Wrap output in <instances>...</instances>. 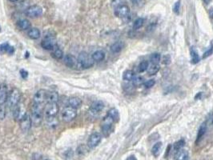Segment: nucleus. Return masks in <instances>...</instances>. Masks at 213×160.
I'll return each mask as SVG.
<instances>
[{
    "label": "nucleus",
    "instance_id": "f257e3e1",
    "mask_svg": "<svg viewBox=\"0 0 213 160\" xmlns=\"http://www.w3.org/2000/svg\"><path fill=\"white\" fill-rule=\"evenodd\" d=\"M44 107L43 104H36L33 103L31 107V112H30V117L32 120V124L35 127L41 125L43 120L44 115Z\"/></svg>",
    "mask_w": 213,
    "mask_h": 160
},
{
    "label": "nucleus",
    "instance_id": "f03ea898",
    "mask_svg": "<svg viewBox=\"0 0 213 160\" xmlns=\"http://www.w3.org/2000/svg\"><path fill=\"white\" fill-rule=\"evenodd\" d=\"M77 60H78L79 65L84 69H89L92 67L95 63V61L93 60L92 57L89 55L85 51H82L79 53Z\"/></svg>",
    "mask_w": 213,
    "mask_h": 160
},
{
    "label": "nucleus",
    "instance_id": "7ed1b4c3",
    "mask_svg": "<svg viewBox=\"0 0 213 160\" xmlns=\"http://www.w3.org/2000/svg\"><path fill=\"white\" fill-rule=\"evenodd\" d=\"M20 99H21V93L19 89L14 88L8 95V98H7L8 106L13 109L14 107H16L17 105L19 104Z\"/></svg>",
    "mask_w": 213,
    "mask_h": 160
},
{
    "label": "nucleus",
    "instance_id": "20e7f679",
    "mask_svg": "<svg viewBox=\"0 0 213 160\" xmlns=\"http://www.w3.org/2000/svg\"><path fill=\"white\" fill-rule=\"evenodd\" d=\"M62 119L64 121L65 123H70L76 118L77 116V112L76 109H74L72 107H65L64 109L62 111Z\"/></svg>",
    "mask_w": 213,
    "mask_h": 160
},
{
    "label": "nucleus",
    "instance_id": "39448f33",
    "mask_svg": "<svg viewBox=\"0 0 213 160\" xmlns=\"http://www.w3.org/2000/svg\"><path fill=\"white\" fill-rule=\"evenodd\" d=\"M59 111L58 103L56 102H47L44 107V115L45 117H53L56 116Z\"/></svg>",
    "mask_w": 213,
    "mask_h": 160
},
{
    "label": "nucleus",
    "instance_id": "423d86ee",
    "mask_svg": "<svg viewBox=\"0 0 213 160\" xmlns=\"http://www.w3.org/2000/svg\"><path fill=\"white\" fill-rule=\"evenodd\" d=\"M114 123H115V122H114L113 119H112L110 116L107 115L103 118L101 128H102V132L104 136H108V135H110L111 127H112V124H113Z\"/></svg>",
    "mask_w": 213,
    "mask_h": 160
},
{
    "label": "nucleus",
    "instance_id": "0eeeda50",
    "mask_svg": "<svg viewBox=\"0 0 213 160\" xmlns=\"http://www.w3.org/2000/svg\"><path fill=\"white\" fill-rule=\"evenodd\" d=\"M43 14V8L39 5H32L27 8L26 15L30 18H37Z\"/></svg>",
    "mask_w": 213,
    "mask_h": 160
},
{
    "label": "nucleus",
    "instance_id": "6e6552de",
    "mask_svg": "<svg viewBox=\"0 0 213 160\" xmlns=\"http://www.w3.org/2000/svg\"><path fill=\"white\" fill-rule=\"evenodd\" d=\"M102 140V135L99 132H94L90 135L87 141V146L89 148H95L100 143Z\"/></svg>",
    "mask_w": 213,
    "mask_h": 160
},
{
    "label": "nucleus",
    "instance_id": "1a4fd4ad",
    "mask_svg": "<svg viewBox=\"0 0 213 160\" xmlns=\"http://www.w3.org/2000/svg\"><path fill=\"white\" fill-rule=\"evenodd\" d=\"M32 125L31 117H30V115H29L28 113H27L25 116L19 121V127H20V129L23 130V132H27Z\"/></svg>",
    "mask_w": 213,
    "mask_h": 160
},
{
    "label": "nucleus",
    "instance_id": "9d476101",
    "mask_svg": "<svg viewBox=\"0 0 213 160\" xmlns=\"http://www.w3.org/2000/svg\"><path fill=\"white\" fill-rule=\"evenodd\" d=\"M115 11V14L120 19H126L129 16L130 8L127 4L121 5L119 7H116Z\"/></svg>",
    "mask_w": 213,
    "mask_h": 160
},
{
    "label": "nucleus",
    "instance_id": "9b49d317",
    "mask_svg": "<svg viewBox=\"0 0 213 160\" xmlns=\"http://www.w3.org/2000/svg\"><path fill=\"white\" fill-rule=\"evenodd\" d=\"M26 114H27V111H26L25 108L20 103H19L16 107L13 108V117L15 121L19 122L25 116Z\"/></svg>",
    "mask_w": 213,
    "mask_h": 160
},
{
    "label": "nucleus",
    "instance_id": "f8f14e48",
    "mask_svg": "<svg viewBox=\"0 0 213 160\" xmlns=\"http://www.w3.org/2000/svg\"><path fill=\"white\" fill-rule=\"evenodd\" d=\"M47 92L43 89H40L35 93L33 98V102L36 104H43V102L46 101Z\"/></svg>",
    "mask_w": 213,
    "mask_h": 160
},
{
    "label": "nucleus",
    "instance_id": "ddd939ff",
    "mask_svg": "<svg viewBox=\"0 0 213 160\" xmlns=\"http://www.w3.org/2000/svg\"><path fill=\"white\" fill-rule=\"evenodd\" d=\"M63 63L67 67L69 68H75L77 65L79 64L76 58L72 55H66L63 57Z\"/></svg>",
    "mask_w": 213,
    "mask_h": 160
},
{
    "label": "nucleus",
    "instance_id": "4468645a",
    "mask_svg": "<svg viewBox=\"0 0 213 160\" xmlns=\"http://www.w3.org/2000/svg\"><path fill=\"white\" fill-rule=\"evenodd\" d=\"M104 108V103L100 100H97L91 103L90 107V111L94 115L99 114L100 112L102 111L103 110Z\"/></svg>",
    "mask_w": 213,
    "mask_h": 160
},
{
    "label": "nucleus",
    "instance_id": "2eb2a0df",
    "mask_svg": "<svg viewBox=\"0 0 213 160\" xmlns=\"http://www.w3.org/2000/svg\"><path fill=\"white\" fill-rule=\"evenodd\" d=\"M41 46L43 49L46 51H52L56 46V41L51 37H46L45 39H43L41 42Z\"/></svg>",
    "mask_w": 213,
    "mask_h": 160
},
{
    "label": "nucleus",
    "instance_id": "dca6fc26",
    "mask_svg": "<svg viewBox=\"0 0 213 160\" xmlns=\"http://www.w3.org/2000/svg\"><path fill=\"white\" fill-rule=\"evenodd\" d=\"M82 100L79 97H72L67 100V107H72L74 109H77L81 107Z\"/></svg>",
    "mask_w": 213,
    "mask_h": 160
},
{
    "label": "nucleus",
    "instance_id": "f3484780",
    "mask_svg": "<svg viewBox=\"0 0 213 160\" xmlns=\"http://www.w3.org/2000/svg\"><path fill=\"white\" fill-rule=\"evenodd\" d=\"M46 125L48 127L51 129H55L59 126V120L58 118H56V116H53V117H46Z\"/></svg>",
    "mask_w": 213,
    "mask_h": 160
},
{
    "label": "nucleus",
    "instance_id": "a211bd4d",
    "mask_svg": "<svg viewBox=\"0 0 213 160\" xmlns=\"http://www.w3.org/2000/svg\"><path fill=\"white\" fill-rule=\"evenodd\" d=\"M8 98V91L6 86H2L0 87V106L4 105Z\"/></svg>",
    "mask_w": 213,
    "mask_h": 160
},
{
    "label": "nucleus",
    "instance_id": "6ab92c4d",
    "mask_svg": "<svg viewBox=\"0 0 213 160\" xmlns=\"http://www.w3.org/2000/svg\"><path fill=\"white\" fill-rule=\"evenodd\" d=\"M17 25L19 29L22 30H27L28 29H30V27H31L30 21L27 19H22L19 20L17 23Z\"/></svg>",
    "mask_w": 213,
    "mask_h": 160
},
{
    "label": "nucleus",
    "instance_id": "aec40b11",
    "mask_svg": "<svg viewBox=\"0 0 213 160\" xmlns=\"http://www.w3.org/2000/svg\"><path fill=\"white\" fill-rule=\"evenodd\" d=\"M27 35L28 37L31 39H40V35H41V32H40V30L38 28L33 27L29 29L27 32Z\"/></svg>",
    "mask_w": 213,
    "mask_h": 160
},
{
    "label": "nucleus",
    "instance_id": "412c9836",
    "mask_svg": "<svg viewBox=\"0 0 213 160\" xmlns=\"http://www.w3.org/2000/svg\"><path fill=\"white\" fill-rule=\"evenodd\" d=\"M59 99V95L57 91H50L47 93V95H46L47 102H56L57 103Z\"/></svg>",
    "mask_w": 213,
    "mask_h": 160
},
{
    "label": "nucleus",
    "instance_id": "4be33fe9",
    "mask_svg": "<svg viewBox=\"0 0 213 160\" xmlns=\"http://www.w3.org/2000/svg\"><path fill=\"white\" fill-rule=\"evenodd\" d=\"M188 157V152L184 149H180L176 151L175 160H186Z\"/></svg>",
    "mask_w": 213,
    "mask_h": 160
},
{
    "label": "nucleus",
    "instance_id": "5701e85b",
    "mask_svg": "<svg viewBox=\"0 0 213 160\" xmlns=\"http://www.w3.org/2000/svg\"><path fill=\"white\" fill-rule=\"evenodd\" d=\"M207 131V123H203L200 125L199 130H198V134H197V138H196V143H198L200 140L202 139V138L204 137V135H205V133Z\"/></svg>",
    "mask_w": 213,
    "mask_h": 160
},
{
    "label": "nucleus",
    "instance_id": "b1692460",
    "mask_svg": "<svg viewBox=\"0 0 213 160\" xmlns=\"http://www.w3.org/2000/svg\"><path fill=\"white\" fill-rule=\"evenodd\" d=\"M123 46H124L123 42H121V41H118V42H114L113 44L111 46L110 49H111V51L112 53L116 54L120 52V51L123 50Z\"/></svg>",
    "mask_w": 213,
    "mask_h": 160
},
{
    "label": "nucleus",
    "instance_id": "393cba45",
    "mask_svg": "<svg viewBox=\"0 0 213 160\" xmlns=\"http://www.w3.org/2000/svg\"><path fill=\"white\" fill-rule=\"evenodd\" d=\"M163 143L161 142H158L152 146L151 148V154L153 155L154 157H158L161 153V150H162Z\"/></svg>",
    "mask_w": 213,
    "mask_h": 160
},
{
    "label": "nucleus",
    "instance_id": "a878e982",
    "mask_svg": "<svg viewBox=\"0 0 213 160\" xmlns=\"http://www.w3.org/2000/svg\"><path fill=\"white\" fill-rule=\"evenodd\" d=\"M91 57H92L93 60L95 61V62H100V61H103L105 58L104 51H100V50L95 51V52L92 54Z\"/></svg>",
    "mask_w": 213,
    "mask_h": 160
},
{
    "label": "nucleus",
    "instance_id": "bb28decb",
    "mask_svg": "<svg viewBox=\"0 0 213 160\" xmlns=\"http://www.w3.org/2000/svg\"><path fill=\"white\" fill-rule=\"evenodd\" d=\"M106 115L110 116L113 119L115 123L118 122L119 119V114L118 110L116 109V108H111V109L109 110Z\"/></svg>",
    "mask_w": 213,
    "mask_h": 160
},
{
    "label": "nucleus",
    "instance_id": "cd10ccee",
    "mask_svg": "<svg viewBox=\"0 0 213 160\" xmlns=\"http://www.w3.org/2000/svg\"><path fill=\"white\" fill-rule=\"evenodd\" d=\"M52 56L56 59H62L64 57V55H63V51L59 47L56 46L54 50H52Z\"/></svg>",
    "mask_w": 213,
    "mask_h": 160
},
{
    "label": "nucleus",
    "instance_id": "c85d7f7f",
    "mask_svg": "<svg viewBox=\"0 0 213 160\" xmlns=\"http://www.w3.org/2000/svg\"><path fill=\"white\" fill-rule=\"evenodd\" d=\"M160 69V67L159 64H151L147 71H148V73L150 75H155V74H156L159 72Z\"/></svg>",
    "mask_w": 213,
    "mask_h": 160
},
{
    "label": "nucleus",
    "instance_id": "c756f323",
    "mask_svg": "<svg viewBox=\"0 0 213 160\" xmlns=\"http://www.w3.org/2000/svg\"><path fill=\"white\" fill-rule=\"evenodd\" d=\"M161 61V55L159 53H153L150 56V62L151 64H159Z\"/></svg>",
    "mask_w": 213,
    "mask_h": 160
},
{
    "label": "nucleus",
    "instance_id": "7c9ffc66",
    "mask_svg": "<svg viewBox=\"0 0 213 160\" xmlns=\"http://www.w3.org/2000/svg\"><path fill=\"white\" fill-rule=\"evenodd\" d=\"M135 76V75L134 72L132 71H129L128 70V71H124L123 74V79L126 80V81H132Z\"/></svg>",
    "mask_w": 213,
    "mask_h": 160
},
{
    "label": "nucleus",
    "instance_id": "2f4dec72",
    "mask_svg": "<svg viewBox=\"0 0 213 160\" xmlns=\"http://www.w3.org/2000/svg\"><path fill=\"white\" fill-rule=\"evenodd\" d=\"M191 57H192V63L193 64H196L199 62V56L197 51L195 49H191Z\"/></svg>",
    "mask_w": 213,
    "mask_h": 160
},
{
    "label": "nucleus",
    "instance_id": "473e14b6",
    "mask_svg": "<svg viewBox=\"0 0 213 160\" xmlns=\"http://www.w3.org/2000/svg\"><path fill=\"white\" fill-rule=\"evenodd\" d=\"M144 83V80L143 77L141 76H135L132 80V84L135 86H140Z\"/></svg>",
    "mask_w": 213,
    "mask_h": 160
},
{
    "label": "nucleus",
    "instance_id": "72a5a7b5",
    "mask_svg": "<svg viewBox=\"0 0 213 160\" xmlns=\"http://www.w3.org/2000/svg\"><path fill=\"white\" fill-rule=\"evenodd\" d=\"M144 23V19H142V18H139L137 19L134 22V24H133V29L134 30H139V28H141L143 27Z\"/></svg>",
    "mask_w": 213,
    "mask_h": 160
},
{
    "label": "nucleus",
    "instance_id": "f704fd0d",
    "mask_svg": "<svg viewBox=\"0 0 213 160\" xmlns=\"http://www.w3.org/2000/svg\"><path fill=\"white\" fill-rule=\"evenodd\" d=\"M149 67V63L148 61H143L141 63H139V67H138V69H139V72H144L146 71L148 68Z\"/></svg>",
    "mask_w": 213,
    "mask_h": 160
},
{
    "label": "nucleus",
    "instance_id": "c9c22d12",
    "mask_svg": "<svg viewBox=\"0 0 213 160\" xmlns=\"http://www.w3.org/2000/svg\"><path fill=\"white\" fill-rule=\"evenodd\" d=\"M184 145H185V141L183 139H180V140H179V141H177L175 143V145H174V150L177 151L179 150H180V149H183Z\"/></svg>",
    "mask_w": 213,
    "mask_h": 160
},
{
    "label": "nucleus",
    "instance_id": "e433bc0d",
    "mask_svg": "<svg viewBox=\"0 0 213 160\" xmlns=\"http://www.w3.org/2000/svg\"><path fill=\"white\" fill-rule=\"evenodd\" d=\"M125 0H112V2H111V5H112V7L114 9H116V7H119L121 5L125 4Z\"/></svg>",
    "mask_w": 213,
    "mask_h": 160
},
{
    "label": "nucleus",
    "instance_id": "4c0bfd02",
    "mask_svg": "<svg viewBox=\"0 0 213 160\" xmlns=\"http://www.w3.org/2000/svg\"><path fill=\"white\" fill-rule=\"evenodd\" d=\"M9 46H10L9 43H7V42L2 43V44L0 45V54L7 53V51H8Z\"/></svg>",
    "mask_w": 213,
    "mask_h": 160
},
{
    "label": "nucleus",
    "instance_id": "58836bf2",
    "mask_svg": "<svg viewBox=\"0 0 213 160\" xmlns=\"http://www.w3.org/2000/svg\"><path fill=\"white\" fill-rule=\"evenodd\" d=\"M7 112H6V107H4V105H1L0 106V120H3L6 117Z\"/></svg>",
    "mask_w": 213,
    "mask_h": 160
},
{
    "label": "nucleus",
    "instance_id": "ea45409f",
    "mask_svg": "<svg viewBox=\"0 0 213 160\" xmlns=\"http://www.w3.org/2000/svg\"><path fill=\"white\" fill-rule=\"evenodd\" d=\"M213 54V43H211V47L207 51H205L204 53V55H203V58H208V57H209V56H211V55Z\"/></svg>",
    "mask_w": 213,
    "mask_h": 160
},
{
    "label": "nucleus",
    "instance_id": "a19ab883",
    "mask_svg": "<svg viewBox=\"0 0 213 160\" xmlns=\"http://www.w3.org/2000/svg\"><path fill=\"white\" fill-rule=\"evenodd\" d=\"M155 84V80H154V79H150V80H148V81L145 82V83H144V85L146 88H151V87L154 86Z\"/></svg>",
    "mask_w": 213,
    "mask_h": 160
},
{
    "label": "nucleus",
    "instance_id": "79ce46f5",
    "mask_svg": "<svg viewBox=\"0 0 213 160\" xmlns=\"http://www.w3.org/2000/svg\"><path fill=\"white\" fill-rule=\"evenodd\" d=\"M171 56L168 55H166L162 58V63L165 65H168L171 63Z\"/></svg>",
    "mask_w": 213,
    "mask_h": 160
},
{
    "label": "nucleus",
    "instance_id": "37998d69",
    "mask_svg": "<svg viewBox=\"0 0 213 160\" xmlns=\"http://www.w3.org/2000/svg\"><path fill=\"white\" fill-rule=\"evenodd\" d=\"M180 1L179 0L176 2H175V4L173 6V11L176 14H178L180 11Z\"/></svg>",
    "mask_w": 213,
    "mask_h": 160
},
{
    "label": "nucleus",
    "instance_id": "c03bdc74",
    "mask_svg": "<svg viewBox=\"0 0 213 160\" xmlns=\"http://www.w3.org/2000/svg\"><path fill=\"white\" fill-rule=\"evenodd\" d=\"M20 74H21V76L23 79H27L28 76V72L25 70H21L20 71Z\"/></svg>",
    "mask_w": 213,
    "mask_h": 160
},
{
    "label": "nucleus",
    "instance_id": "a18cd8bd",
    "mask_svg": "<svg viewBox=\"0 0 213 160\" xmlns=\"http://www.w3.org/2000/svg\"><path fill=\"white\" fill-rule=\"evenodd\" d=\"M14 47H13V46H10L9 48H8V51H7V53L10 54V55H11V54L14 53Z\"/></svg>",
    "mask_w": 213,
    "mask_h": 160
},
{
    "label": "nucleus",
    "instance_id": "49530a36",
    "mask_svg": "<svg viewBox=\"0 0 213 160\" xmlns=\"http://www.w3.org/2000/svg\"><path fill=\"white\" fill-rule=\"evenodd\" d=\"M142 0H131V2L133 3L134 5H137V4H139V2H141Z\"/></svg>",
    "mask_w": 213,
    "mask_h": 160
},
{
    "label": "nucleus",
    "instance_id": "de8ad7c7",
    "mask_svg": "<svg viewBox=\"0 0 213 160\" xmlns=\"http://www.w3.org/2000/svg\"><path fill=\"white\" fill-rule=\"evenodd\" d=\"M126 160H137L136 158H135V156H133V155H132V156H129L128 158Z\"/></svg>",
    "mask_w": 213,
    "mask_h": 160
},
{
    "label": "nucleus",
    "instance_id": "09e8293b",
    "mask_svg": "<svg viewBox=\"0 0 213 160\" xmlns=\"http://www.w3.org/2000/svg\"><path fill=\"white\" fill-rule=\"evenodd\" d=\"M209 16L211 17V19H213V8L209 11Z\"/></svg>",
    "mask_w": 213,
    "mask_h": 160
},
{
    "label": "nucleus",
    "instance_id": "8fccbe9b",
    "mask_svg": "<svg viewBox=\"0 0 213 160\" xmlns=\"http://www.w3.org/2000/svg\"><path fill=\"white\" fill-rule=\"evenodd\" d=\"M210 1H211V0H204V2H205L206 4H208V3H209V2H210Z\"/></svg>",
    "mask_w": 213,
    "mask_h": 160
},
{
    "label": "nucleus",
    "instance_id": "3c124183",
    "mask_svg": "<svg viewBox=\"0 0 213 160\" xmlns=\"http://www.w3.org/2000/svg\"><path fill=\"white\" fill-rule=\"evenodd\" d=\"M9 1L11 2H18L19 0H9Z\"/></svg>",
    "mask_w": 213,
    "mask_h": 160
},
{
    "label": "nucleus",
    "instance_id": "603ef678",
    "mask_svg": "<svg viewBox=\"0 0 213 160\" xmlns=\"http://www.w3.org/2000/svg\"><path fill=\"white\" fill-rule=\"evenodd\" d=\"M46 160H51V159H46Z\"/></svg>",
    "mask_w": 213,
    "mask_h": 160
},
{
    "label": "nucleus",
    "instance_id": "864d4df0",
    "mask_svg": "<svg viewBox=\"0 0 213 160\" xmlns=\"http://www.w3.org/2000/svg\"><path fill=\"white\" fill-rule=\"evenodd\" d=\"M0 87H1V86H0Z\"/></svg>",
    "mask_w": 213,
    "mask_h": 160
}]
</instances>
